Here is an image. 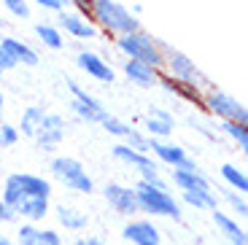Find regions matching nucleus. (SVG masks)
<instances>
[{
  "label": "nucleus",
  "mask_w": 248,
  "mask_h": 245,
  "mask_svg": "<svg viewBox=\"0 0 248 245\" xmlns=\"http://www.w3.org/2000/svg\"><path fill=\"white\" fill-rule=\"evenodd\" d=\"M51 181L38 172H11L3 181L0 197L22 224H44L51 213Z\"/></svg>",
  "instance_id": "f257e3e1"
},
{
  "label": "nucleus",
  "mask_w": 248,
  "mask_h": 245,
  "mask_svg": "<svg viewBox=\"0 0 248 245\" xmlns=\"http://www.w3.org/2000/svg\"><path fill=\"white\" fill-rule=\"evenodd\" d=\"M89 19L97 27V32H106L113 41L140 30V19L124 6V3H119V0H92Z\"/></svg>",
  "instance_id": "f03ea898"
},
{
  "label": "nucleus",
  "mask_w": 248,
  "mask_h": 245,
  "mask_svg": "<svg viewBox=\"0 0 248 245\" xmlns=\"http://www.w3.org/2000/svg\"><path fill=\"white\" fill-rule=\"evenodd\" d=\"M135 194H138V208H140V213H146L149 218L181 221V215H184L181 199L168 189L165 181H138Z\"/></svg>",
  "instance_id": "7ed1b4c3"
},
{
  "label": "nucleus",
  "mask_w": 248,
  "mask_h": 245,
  "mask_svg": "<svg viewBox=\"0 0 248 245\" xmlns=\"http://www.w3.org/2000/svg\"><path fill=\"white\" fill-rule=\"evenodd\" d=\"M116 51L124 57V60H135L143 62V65H151L156 70H165V51H168V43L156 41L149 32H130V35H122L113 41Z\"/></svg>",
  "instance_id": "20e7f679"
},
{
  "label": "nucleus",
  "mask_w": 248,
  "mask_h": 245,
  "mask_svg": "<svg viewBox=\"0 0 248 245\" xmlns=\"http://www.w3.org/2000/svg\"><path fill=\"white\" fill-rule=\"evenodd\" d=\"M49 172L62 189L73 191V194H84L89 197L94 191V178L87 172L84 162H78L76 156H68V153H54L49 162Z\"/></svg>",
  "instance_id": "39448f33"
},
{
  "label": "nucleus",
  "mask_w": 248,
  "mask_h": 245,
  "mask_svg": "<svg viewBox=\"0 0 248 245\" xmlns=\"http://www.w3.org/2000/svg\"><path fill=\"white\" fill-rule=\"evenodd\" d=\"M202 108L216 116L218 122H230V124H248V108L240 103L237 97H232L230 92L208 86L202 97Z\"/></svg>",
  "instance_id": "423d86ee"
},
{
  "label": "nucleus",
  "mask_w": 248,
  "mask_h": 245,
  "mask_svg": "<svg viewBox=\"0 0 248 245\" xmlns=\"http://www.w3.org/2000/svg\"><path fill=\"white\" fill-rule=\"evenodd\" d=\"M68 84V92H70V113H73L78 122L84 124H103L108 116V108L103 103H100L97 97H94L92 92H87L84 86L78 84V81H65Z\"/></svg>",
  "instance_id": "0eeeda50"
},
{
  "label": "nucleus",
  "mask_w": 248,
  "mask_h": 245,
  "mask_svg": "<svg viewBox=\"0 0 248 245\" xmlns=\"http://www.w3.org/2000/svg\"><path fill=\"white\" fill-rule=\"evenodd\" d=\"M162 73H168L170 78L181 81V84H189V86H197V89H208V78L200 73V68L194 65L184 51H175L168 46L165 51V70Z\"/></svg>",
  "instance_id": "6e6552de"
},
{
  "label": "nucleus",
  "mask_w": 248,
  "mask_h": 245,
  "mask_svg": "<svg viewBox=\"0 0 248 245\" xmlns=\"http://www.w3.org/2000/svg\"><path fill=\"white\" fill-rule=\"evenodd\" d=\"M111 156L122 165H127L130 170H135L140 175V181H162L159 178V162L151 159V153H143V151H135L130 148L127 143L119 140L116 146L111 148Z\"/></svg>",
  "instance_id": "1a4fd4ad"
},
{
  "label": "nucleus",
  "mask_w": 248,
  "mask_h": 245,
  "mask_svg": "<svg viewBox=\"0 0 248 245\" xmlns=\"http://www.w3.org/2000/svg\"><path fill=\"white\" fill-rule=\"evenodd\" d=\"M65 135H68V122H65V116L57 113V110H49V113L44 116V122H41V127H38L32 143H35L38 151L57 153V148L62 146Z\"/></svg>",
  "instance_id": "9d476101"
},
{
  "label": "nucleus",
  "mask_w": 248,
  "mask_h": 245,
  "mask_svg": "<svg viewBox=\"0 0 248 245\" xmlns=\"http://www.w3.org/2000/svg\"><path fill=\"white\" fill-rule=\"evenodd\" d=\"M73 62H76V68H78L81 73L89 76V78L97 81V84H113V81H116V70H113V65L100 54V51L78 49L76 57H73Z\"/></svg>",
  "instance_id": "9b49d317"
},
{
  "label": "nucleus",
  "mask_w": 248,
  "mask_h": 245,
  "mask_svg": "<svg viewBox=\"0 0 248 245\" xmlns=\"http://www.w3.org/2000/svg\"><path fill=\"white\" fill-rule=\"evenodd\" d=\"M103 197H106L108 208L113 213L124 215V218H135L140 213L138 208V194H135V186H127V184H119V181H111V184L103 186Z\"/></svg>",
  "instance_id": "f8f14e48"
},
{
  "label": "nucleus",
  "mask_w": 248,
  "mask_h": 245,
  "mask_svg": "<svg viewBox=\"0 0 248 245\" xmlns=\"http://www.w3.org/2000/svg\"><path fill=\"white\" fill-rule=\"evenodd\" d=\"M54 25L62 30V35L73 38V41H92V38L97 35V27L92 25L89 14H81V11H76V8L60 11Z\"/></svg>",
  "instance_id": "ddd939ff"
},
{
  "label": "nucleus",
  "mask_w": 248,
  "mask_h": 245,
  "mask_svg": "<svg viewBox=\"0 0 248 245\" xmlns=\"http://www.w3.org/2000/svg\"><path fill=\"white\" fill-rule=\"evenodd\" d=\"M122 237L130 245H162V229L154 224V218H127L122 227Z\"/></svg>",
  "instance_id": "4468645a"
},
{
  "label": "nucleus",
  "mask_w": 248,
  "mask_h": 245,
  "mask_svg": "<svg viewBox=\"0 0 248 245\" xmlns=\"http://www.w3.org/2000/svg\"><path fill=\"white\" fill-rule=\"evenodd\" d=\"M175 129V116L165 108H149L143 116V132L151 140H170Z\"/></svg>",
  "instance_id": "2eb2a0df"
},
{
  "label": "nucleus",
  "mask_w": 248,
  "mask_h": 245,
  "mask_svg": "<svg viewBox=\"0 0 248 245\" xmlns=\"http://www.w3.org/2000/svg\"><path fill=\"white\" fill-rule=\"evenodd\" d=\"M0 46H3V51L8 54V60H11L14 65L35 68L38 62H41V54H38L35 46L22 41V38H16V35H0Z\"/></svg>",
  "instance_id": "dca6fc26"
},
{
  "label": "nucleus",
  "mask_w": 248,
  "mask_h": 245,
  "mask_svg": "<svg viewBox=\"0 0 248 245\" xmlns=\"http://www.w3.org/2000/svg\"><path fill=\"white\" fill-rule=\"evenodd\" d=\"M14 240L16 245H62L60 229L44 227V224H19Z\"/></svg>",
  "instance_id": "f3484780"
},
{
  "label": "nucleus",
  "mask_w": 248,
  "mask_h": 245,
  "mask_svg": "<svg viewBox=\"0 0 248 245\" xmlns=\"http://www.w3.org/2000/svg\"><path fill=\"white\" fill-rule=\"evenodd\" d=\"M149 153H154L156 162L168 165L170 170H178V167H189V165H192L186 148L178 146V143H173V140H151V151Z\"/></svg>",
  "instance_id": "a211bd4d"
},
{
  "label": "nucleus",
  "mask_w": 248,
  "mask_h": 245,
  "mask_svg": "<svg viewBox=\"0 0 248 245\" xmlns=\"http://www.w3.org/2000/svg\"><path fill=\"white\" fill-rule=\"evenodd\" d=\"M211 215H213V227H216V232L221 234L230 245H248V232L240 227V221H237L232 213H224V210L216 208Z\"/></svg>",
  "instance_id": "6ab92c4d"
},
{
  "label": "nucleus",
  "mask_w": 248,
  "mask_h": 245,
  "mask_svg": "<svg viewBox=\"0 0 248 245\" xmlns=\"http://www.w3.org/2000/svg\"><path fill=\"white\" fill-rule=\"evenodd\" d=\"M122 73L127 76V81L140 89H151V86L159 84V73L162 70L151 68V65H143V62H135V60H124L122 62Z\"/></svg>",
  "instance_id": "aec40b11"
},
{
  "label": "nucleus",
  "mask_w": 248,
  "mask_h": 245,
  "mask_svg": "<svg viewBox=\"0 0 248 245\" xmlns=\"http://www.w3.org/2000/svg\"><path fill=\"white\" fill-rule=\"evenodd\" d=\"M173 184L178 186L181 191H200V189H213L211 181H208V175H205L202 170H200L197 165H189V167H178V170H173Z\"/></svg>",
  "instance_id": "412c9836"
},
{
  "label": "nucleus",
  "mask_w": 248,
  "mask_h": 245,
  "mask_svg": "<svg viewBox=\"0 0 248 245\" xmlns=\"http://www.w3.org/2000/svg\"><path fill=\"white\" fill-rule=\"evenodd\" d=\"M54 218H57V227L65 229V232H84L89 224L87 210L76 208V205H65V202L54 208Z\"/></svg>",
  "instance_id": "4be33fe9"
},
{
  "label": "nucleus",
  "mask_w": 248,
  "mask_h": 245,
  "mask_svg": "<svg viewBox=\"0 0 248 245\" xmlns=\"http://www.w3.org/2000/svg\"><path fill=\"white\" fill-rule=\"evenodd\" d=\"M46 113H49V108H46V105H38V103L25 105V108H22V113H19V122H16L19 135H22V138H30V140H32Z\"/></svg>",
  "instance_id": "5701e85b"
},
{
  "label": "nucleus",
  "mask_w": 248,
  "mask_h": 245,
  "mask_svg": "<svg viewBox=\"0 0 248 245\" xmlns=\"http://www.w3.org/2000/svg\"><path fill=\"white\" fill-rule=\"evenodd\" d=\"M159 84L168 89L170 94H175V97L186 100V103L192 105H200L202 108V97H205V89H197V86H189V84H181V81L170 78L168 73H159Z\"/></svg>",
  "instance_id": "b1692460"
},
{
  "label": "nucleus",
  "mask_w": 248,
  "mask_h": 245,
  "mask_svg": "<svg viewBox=\"0 0 248 245\" xmlns=\"http://www.w3.org/2000/svg\"><path fill=\"white\" fill-rule=\"evenodd\" d=\"M35 38L41 41V46L49 51H62L65 49V35H62V30L54 25V22H38L35 25Z\"/></svg>",
  "instance_id": "393cba45"
},
{
  "label": "nucleus",
  "mask_w": 248,
  "mask_h": 245,
  "mask_svg": "<svg viewBox=\"0 0 248 245\" xmlns=\"http://www.w3.org/2000/svg\"><path fill=\"white\" fill-rule=\"evenodd\" d=\"M181 202H186L194 210H216L218 208V194L213 189H200V191H181Z\"/></svg>",
  "instance_id": "a878e982"
},
{
  "label": "nucleus",
  "mask_w": 248,
  "mask_h": 245,
  "mask_svg": "<svg viewBox=\"0 0 248 245\" xmlns=\"http://www.w3.org/2000/svg\"><path fill=\"white\" fill-rule=\"evenodd\" d=\"M218 172H221V181L227 184V189L248 197V170H240V167H235V165H221Z\"/></svg>",
  "instance_id": "bb28decb"
},
{
  "label": "nucleus",
  "mask_w": 248,
  "mask_h": 245,
  "mask_svg": "<svg viewBox=\"0 0 248 245\" xmlns=\"http://www.w3.org/2000/svg\"><path fill=\"white\" fill-rule=\"evenodd\" d=\"M221 132L227 138L237 143L243 148V153L248 156V124H230V122H221Z\"/></svg>",
  "instance_id": "cd10ccee"
},
{
  "label": "nucleus",
  "mask_w": 248,
  "mask_h": 245,
  "mask_svg": "<svg viewBox=\"0 0 248 245\" xmlns=\"http://www.w3.org/2000/svg\"><path fill=\"white\" fill-rule=\"evenodd\" d=\"M224 202L230 205V210H232V215H235V218H248V199L243 194L227 189V191H224Z\"/></svg>",
  "instance_id": "c85d7f7f"
},
{
  "label": "nucleus",
  "mask_w": 248,
  "mask_h": 245,
  "mask_svg": "<svg viewBox=\"0 0 248 245\" xmlns=\"http://www.w3.org/2000/svg\"><path fill=\"white\" fill-rule=\"evenodd\" d=\"M100 127L106 129L108 135L119 138V140H127V135H130V129H132L130 124H127V122H122V119H119V116H113V113H108V116H106V122L100 124Z\"/></svg>",
  "instance_id": "c756f323"
},
{
  "label": "nucleus",
  "mask_w": 248,
  "mask_h": 245,
  "mask_svg": "<svg viewBox=\"0 0 248 245\" xmlns=\"http://www.w3.org/2000/svg\"><path fill=\"white\" fill-rule=\"evenodd\" d=\"M0 6H3L6 14H11L14 19H30V14H32L30 0H0Z\"/></svg>",
  "instance_id": "7c9ffc66"
},
{
  "label": "nucleus",
  "mask_w": 248,
  "mask_h": 245,
  "mask_svg": "<svg viewBox=\"0 0 248 245\" xmlns=\"http://www.w3.org/2000/svg\"><path fill=\"white\" fill-rule=\"evenodd\" d=\"M19 140H22V135H19L16 124L3 119V122H0V148H14Z\"/></svg>",
  "instance_id": "2f4dec72"
},
{
  "label": "nucleus",
  "mask_w": 248,
  "mask_h": 245,
  "mask_svg": "<svg viewBox=\"0 0 248 245\" xmlns=\"http://www.w3.org/2000/svg\"><path fill=\"white\" fill-rule=\"evenodd\" d=\"M122 143H127L130 148H135V151H143V153H149L151 151V138L143 132V129H138V127H132L130 129V135H127V140H122Z\"/></svg>",
  "instance_id": "473e14b6"
},
{
  "label": "nucleus",
  "mask_w": 248,
  "mask_h": 245,
  "mask_svg": "<svg viewBox=\"0 0 248 245\" xmlns=\"http://www.w3.org/2000/svg\"><path fill=\"white\" fill-rule=\"evenodd\" d=\"M30 3L41 6L44 11H54V14H60V11H65V8H70V6H68V0H30Z\"/></svg>",
  "instance_id": "72a5a7b5"
},
{
  "label": "nucleus",
  "mask_w": 248,
  "mask_h": 245,
  "mask_svg": "<svg viewBox=\"0 0 248 245\" xmlns=\"http://www.w3.org/2000/svg\"><path fill=\"white\" fill-rule=\"evenodd\" d=\"M16 221V215L11 213V208H8L6 202H3V197H0V229L6 227V224H14Z\"/></svg>",
  "instance_id": "f704fd0d"
},
{
  "label": "nucleus",
  "mask_w": 248,
  "mask_h": 245,
  "mask_svg": "<svg viewBox=\"0 0 248 245\" xmlns=\"http://www.w3.org/2000/svg\"><path fill=\"white\" fill-rule=\"evenodd\" d=\"M73 245H108V243L100 240V237H94V234H81V237L73 240Z\"/></svg>",
  "instance_id": "c9c22d12"
},
{
  "label": "nucleus",
  "mask_w": 248,
  "mask_h": 245,
  "mask_svg": "<svg viewBox=\"0 0 248 245\" xmlns=\"http://www.w3.org/2000/svg\"><path fill=\"white\" fill-rule=\"evenodd\" d=\"M68 6L76 8L81 14H89V6H92V0H68Z\"/></svg>",
  "instance_id": "e433bc0d"
},
{
  "label": "nucleus",
  "mask_w": 248,
  "mask_h": 245,
  "mask_svg": "<svg viewBox=\"0 0 248 245\" xmlns=\"http://www.w3.org/2000/svg\"><path fill=\"white\" fill-rule=\"evenodd\" d=\"M16 65H14L11 60H8V54L3 51V46H0V73H6V70H14Z\"/></svg>",
  "instance_id": "4c0bfd02"
},
{
  "label": "nucleus",
  "mask_w": 248,
  "mask_h": 245,
  "mask_svg": "<svg viewBox=\"0 0 248 245\" xmlns=\"http://www.w3.org/2000/svg\"><path fill=\"white\" fill-rule=\"evenodd\" d=\"M0 245H16V240H14L11 234H6L3 229H0Z\"/></svg>",
  "instance_id": "58836bf2"
},
{
  "label": "nucleus",
  "mask_w": 248,
  "mask_h": 245,
  "mask_svg": "<svg viewBox=\"0 0 248 245\" xmlns=\"http://www.w3.org/2000/svg\"><path fill=\"white\" fill-rule=\"evenodd\" d=\"M3 113H6V94L0 89V119H3Z\"/></svg>",
  "instance_id": "ea45409f"
},
{
  "label": "nucleus",
  "mask_w": 248,
  "mask_h": 245,
  "mask_svg": "<svg viewBox=\"0 0 248 245\" xmlns=\"http://www.w3.org/2000/svg\"><path fill=\"white\" fill-rule=\"evenodd\" d=\"M6 30V19H3V14H0V32Z\"/></svg>",
  "instance_id": "a19ab883"
},
{
  "label": "nucleus",
  "mask_w": 248,
  "mask_h": 245,
  "mask_svg": "<svg viewBox=\"0 0 248 245\" xmlns=\"http://www.w3.org/2000/svg\"><path fill=\"white\" fill-rule=\"evenodd\" d=\"M0 84H3V73H0Z\"/></svg>",
  "instance_id": "79ce46f5"
}]
</instances>
